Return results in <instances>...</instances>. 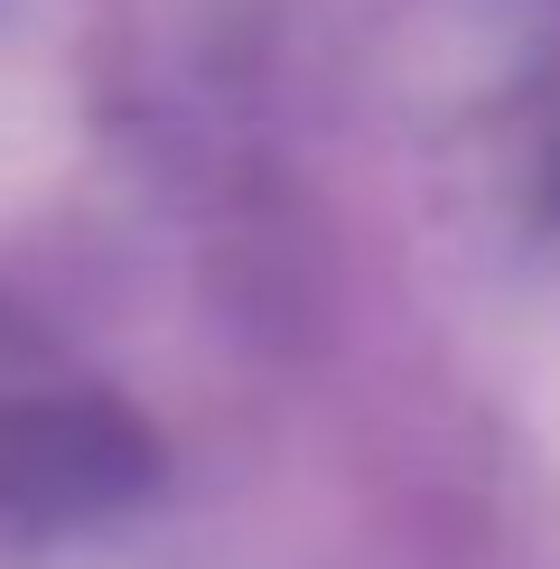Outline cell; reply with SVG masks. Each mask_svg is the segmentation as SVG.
Masks as SVG:
<instances>
[{
    "instance_id": "obj_1",
    "label": "cell",
    "mask_w": 560,
    "mask_h": 569,
    "mask_svg": "<svg viewBox=\"0 0 560 569\" xmlns=\"http://www.w3.org/2000/svg\"><path fill=\"white\" fill-rule=\"evenodd\" d=\"M122 420L93 401H29L0 411V513H76L131 486Z\"/></svg>"
}]
</instances>
